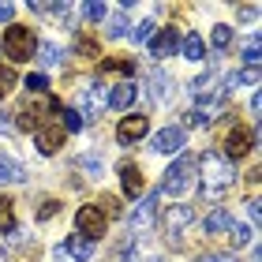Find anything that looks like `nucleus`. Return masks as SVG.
<instances>
[{
	"label": "nucleus",
	"instance_id": "1",
	"mask_svg": "<svg viewBox=\"0 0 262 262\" xmlns=\"http://www.w3.org/2000/svg\"><path fill=\"white\" fill-rule=\"evenodd\" d=\"M199 165H195V158H176L172 165H169V172H165V180H161V187H158V195L154 199H180V195H187L195 187V180H199Z\"/></svg>",
	"mask_w": 262,
	"mask_h": 262
},
{
	"label": "nucleus",
	"instance_id": "2",
	"mask_svg": "<svg viewBox=\"0 0 262 262\" xmlns=\"http://www.w3.org/2000/svg\"><path fill=\"white\" fill-rule=\"evenodd\" d=\"M195 165H199V172H202V184H206V191H225V187L236 180V165L225 158V154H217V150L202 154Z\"/></svg>",
	"mask_w": 262,
	"mask_h": 262
},
{
	"label": "nucleus",
	"instance_id": "3",
	"mask_svg": "<svg viewBox=\"0 0 262 262\" xmlns=\"http://www.w3.org/2000/svg\"><path fill=\"white\" fill-rule=\"evenodd\" d=\"M0 49L8 53V60L27 64L30 56H34V49H38V38H34L30 27H19V23H11L8 34H4V41H0Z\"/></svg>",
	"mask_w": 262,
	"mask_h": 262
},
{
	"label": "nucleus",
	"instance_id": "4",
	"mask_svg": "<svg viewBox=\"0 0 262 262\" xmlns=\"http://www.w3.org/2000/svg\"><path fill=\"white\" fill-rule=\"evenodd\" d=\"M105 109H109V86H105L101 79H94V82H86V86L79 90V116H82V124L86 120H94V116H101Z\"/></svg>",
	"mask_w": 262,
	"mask_h": 262
},
{
	"label": "nucleus",
	"instance_id": "5",
	"mask_svg": "<svg viewBox=\"0 0 262 262\" xmlns=\"http://www.w3.org/2000/svg\"><path fill=\"white\" fill-rule=\"evenodd\" d=\"M195 221V210L187 206V202H176V206L165 210V217H161V229H165V240H169L172 247H180L184 244V232H187V225Z\"/></svg>",
	"mask_w": 262,
	"mask_h": 262
},
{
	"label": "nucleus",
	"instance_id": "6",
	"mask_svg": "<svg viewBox=\"0 0 262 262\" xmlns=\"http://www.w3.org/2000/svg\"><path fill=\"white\" fill-rule=\"evenodd\" d=\"M75 229H79L82 240L98 244L101 236H105V229H109V213H105L101 206H79V213H75Z\"/></svg>",
	"mask_w": 262,
	"mask_h": 262
},
{
	"label": "nucleus",
	"instance_id": "7",
	"mask_svg": "<svg viewBox=\"0 0 262 262\" xmlns=\"http://www.w3.org/2000/svg\"><path fill=\"white\" fill-rule=\"evenodd\" d=\"M64 139H68V131L60 127V120H56V116H45V120L34 127V146H38L45 158H53V154L64 146Z\"/></svg>",
	"mask_w": 262,
	"mask_h": 262
},
{
	"label": "nucleus",
	"instance_id": "8",
	"mask_svg": "<svg viewBox=\"0 0 262 262\" xmlns=\"http://www.w3.org/2000/svg\"><path fill=\"white\" fill-rule=\"evenodd\" d=\"M251 142H255L251 127H232L229 135H225V158H229V161L247 158V154H251Z\"/></svg>",
	"mask_w": 262,
	"mask_h": 262
},
{
	"label": "nucleus",
	"instance_id": "9",
	"mask_svg": "<svg viewBox=\"0 0 262 262\" xmlns=\"http://www.w3.org/2000/svg\"><path fill=\"white\" fill-rule=\"evenodd\" d=\"M146 127H150V116H142V113H131V116H124V120L116 124V139H120L124 146H131V142L146 139Z\"/></svg>",
	"mask_w": 262,
	"mask_h": 262
},
{
	"label": "nucleus",
	"instance_id": "10",
	"mask_svg": "<svg viewBox=\"0 0 262 262\" xmlns=\"http://www.w3.org/2000/svg\"><path fill=\"white\" fill-rule=\"evenodd\" d=\"M184 146H187V131L176 127V124H169L165 131L154 135V150H158V154H180Z\"/></svg>",
	"mask_w": 262,
	"mask_h": 262
},
{
	"label": "nucleus",
	"instance_id": "11",
	"mask_svg": "<svg viewBox=\"0 0 262 262\" xmlns=\"http://www.w3.org/2000/svg\"><path fill=\"white\" fill-rule=\"evenodd\" d=\"M176 45H180V34H176V27H161V30L150 38V56L165 60V56L176 53Z\"/></svg>",
	"mask_w": 262,
	"mask_h": 262
},
{
	"label": "nucleus",
	"instance_id": "12",
	"mask_svg": "<svg viewBox=\"0 0 262 262\" xmlns=\"http://www.w3.org/2000/svg\"><path fill=\"white\" fill-rule=\"evenodd\" d=\"M135 98H139V86L131 79H124V82H116V86L109 90V109H131Z\"/></svg>",
	"mask_w": 262,
	"mask_h": 262
},
{
	"label": "nucleus",
	"instance_id": "13",
	"mask_svg": "<svg viewBox=\"0 0 262 262\" xmlns=\"http://www.w3.org/2000/svg\"><path fill=\"white\" fill-rule=\"evenodd\" d=\"M23 180H27V169H23L15 158L0 154V184H23Z\"/></svg>",
	"mask_w": 262,
	"mask_h": 262
},
{
	"label": "nucleus",
	"instance_id": "14",
	"mask_svg": "<svg viewBox=\"0 0 262 262\" xmlns=\"http://www.w3.org/2000/svg\"><path fill=\"white\" fill-rule=\"evenodd\" d=\"M229 225H232V213L225 210V206H213L206 213V236H217V232H229Z\"/></svg>",
	"mask_w": 262,
	"mask_h": 262
},
{
	"label": "nucleus",
	"instance_id": "15",
	"mask_svg": "<svg viewBox=\"0 0 262 262\" xmlns=\"http://www.w3.org/2000/svg\"><path fill=\"white\" fill-rule=\"evenodd\" d=\"M120 184H124V195L127 199H139L142 195V172L135 169V165H124V169H120Z\"/></svg>",
	"mask_w": 262,
	"mask_h": 262
},
{
	"label": "nucleus",
	"instance_id": "16",
	"mask_svg": "<svg viewBox=\"0 0 262 262\" xmlns=\"http://www.w3.org/2000/svg\"><path fill=\"white\" fill-rule=\"evenodd\" d=\"M154 202H158V199L150 195L142 206H135V213H131V229H135V232H142V229H150V225H154V213H158V210H154Z\"/></svg>",
	"mask_w": 262,
	"mask_h": 262
},
{
	"label": "nucleus",
	"instance_id": "17",
	"mask_svg": "<svg viewBox=\"0 0 262 262\" xmlns=\"http://www.w3.org/2000/svg\"><path fill=\"white\" fill-rule=\"evenodd\" d=\"M64 251L75 258V262H86L90 255H94V244L90 240H82V236L75 232V236H68V244H64Z\"/></svg>",
	"mask_w": 262,
	"mask_h": 262
},
{
	"label": "nucleus",
	"instance_id": "18",
	"mask_svg": "<svg viewBox=\"0 0 262 262\" xmlns=\"http://www.w3.org/2000/svg\"><path fill=\"white\" fill-rule=\"evenodd\" d=\"M34 53H38V60L45 64V68H53V64H60V45H53V41H38V49H34Z\"/></svg>",
	"mask_w": 262,
	"mask_h": 262
},
{
	"label": "nucleus",
	"instance_id": "19",
	"mask_svg": "<svg viewBox=\"0 0 262 262\" xmlns=\"http://www.w3.org/2000/svg\"><path fill=\"white\" fill-rule=\"evenodd\" d=\"M0 232H15V202L11 199H0Z\"/></svg>",
	"mask_w": 262,
	"mask_h": 262
},
{
	"label": "nucleus",
	"instance_id": "20",
	"mask_svg": "<svg viewBox=\"0 0 262 262\" xmlns=\"http://www.w3.org/2000/svg\"><path fill=\"white\" fill-rule=\"evenodd\" d=\"M127 34H131L139 45H150V38L158 34V23H154V19H142V23H135V30H127Z\"/></svg>",
	"mask_w": 262,
	"mask_h": 262
},
{
	"label": "nucleus",
	"instance_id": "21",
	"mask_svg": "<svg viewBox=\"0 0 262 262\" xmlns=\"http://www.w3.org/2000/svg\"><path fill=\"white\" fill-rule=\"evenodd\" d=\"M56 120H60V127L68 131V135H75V131H82V116L75 109H60L56 113Z\"/></svg>",
	"mask_w": 262,
	"mask_h": 262
},
{
	"label": "nucleus",
	"instance_id": "22",
	"mask_svg": "<svg viewBox=\"0 0 262 262\" xmlns=\"http://www.w3.org/2000/svg\"><path fill=\"white\" fill-rule=\"evenodd\" d=\"M184 56L187 60H202V56H206V45H202L199 34H187L184 38Z\"/></svg>",
	"mask_w": 262,
	"mask_h": 262
},
{
	"label": "nucleus",
	"instance_id": "23",
	"mask_svg": "<svg viewBox=\"0 0 262 262\" xmlns=\"http://www.w3.org/2000/svg\"><path fill=\"white\" fill-rule=\"evenodd\" d=\"M251 229H247V225H240V221H232L229 225V240H232V247H247V244H251Z\"/></svg>",
	"mask_w": 262,
	"mask_h": 262
},
{
	"label": "nucleus",
	"instance_id": "24",
	"mask_svg": "<svg viewBox=\"0 0 262 262\" xmlns=\"http://www.w3.org/2000/svg\"><path fill=\"white\" fill-rule=\"evenodd\" d=\"M15 86H19V75H15V71H11L8 64H0V101H4Z\"/></svg>",
	"mask_w": 262,
	"mask_h": 262
},
{
	"label": "nucleus",
	"instance_id": "25",
	"mask_svg": "<svg viewBox=\"0 0 262 262\" xmlns=\"http://www.w3.org/2000/svg\"><path fill=\"white\" fill-rule=\"evenodd\" d=\"M229 86H258V68H244L236 75H229Z\"/></svg>",
	"mask_w": 262,
	"mask_h": 262
},
{
	"label": "nucleus",
	"instance_id": "26",
	"mask_svg": "<svg viewBox=\"0 0 262 262\" xmlns=\"http://www.w3.org/2000/svg\"><path fill=\"white\" fill-rule=\"evenodd\" d=\"M210 41H213V49H229L232 45V27H225V23H217L210 34Z\"/></svg>",
	"mask_w": 262,
	"mask_h": 262
},
{
	"label": "nucleus",
	"instance_id": "27",
	"mask_svg": "<svg viewBox=\"0 0 262 262\" xmlns=\"http://www.w3.org/2000/svg\"><path fill=\"white\" fill-rule=\"evenodd\" d=\"M23 86H27V94H34V98H41V94H49V79L34 71V75H27V82H23Z\"/></svg>",
	"mask_w": 262,
	"mask_h": 262
},
{
	"label": "nucleus",
	"instance_id": "28",
	"mask_svg": "<svg viewBox=\"0 0 262 262\" xmlns=\"http://www.w3.org/2000/svg\"><path fill=\"white\" fill-rule=\"evenodd\" d=\"M244 60H247V68H258V34H251L244 41Z\"/></svg>",
	"mask_w": 262,
	"mask_h": 262
},
{
	"label": "nucleus",
	"instance_id": "29",
	"mask_svg": "<svg viewBox=\"0 0 262 262\" xmlns=\"http://www.w3.org/2000/svg\"><path fill=\"white\" fill-rule=\"evenodd\" d=\"M82 15H86L90 23H101L105 15H109V8H105L101 0H94V4H82Z\"/></svg>",
	"mask_w": 262,
	"mask_h": 262
},
{
	"label": "nucleus",
	"instance_id": "30",
	"mask_svg": "<svg viewBox=\"0 0 262 262\" xmlns=\"http://www.w3.org/2000/svg\"><path fill=\"white\" fill-rule=\"evenodd\" d=\"M109 38H127V19L116 11L113 15V23H109Z\"/></svg>",
	"mask_w": 262,
	"mask_h": 262
},
{
	"label": "nucleus",
	"instance_id": "31",
	"mask_svg": "<svg viewBox=\"0 0 262 262\" xmlns=\"http://www.w3.org/2000/svg\"><path fill=\"white\" fill-rule=\"evenodd\" d=\"M101 71H120V75H131V71H135V64H131V60H105Z\"/></svg>",
	"mask_w": 262,
	"mask_h": 262
},
{
	"label": "nucleus",
	"instance_id": "32",
	"mask_svg": "<svg viewBox=\"0 0 262 262\" xmlns=\"http://www.w3.org/2000/svg\"><path fill=\"white\" fill-rule=\"evenodd\" d=\"M184 124H187V127H202V124H210V113H202V109H191V113L184 116Z\"/></svg>",
	"mask_w": 262,
	"mask_h": 262
},
{
	"label": "nucleus",
	"instance_id": "33",
	"mask_svg": "<svg viewBox=\"0 0 262 262\" xmlns=\"http://www.w3.org/2000/svg\"><path fill=\"white\" fill-rule=\"evenodd\" d=\"M75 53H82V56H98V41H94V38H79V41H75Z\"/></svg>",
	"mask_w": 262,
	"mask_h": 262
},
{
	"label": "nucleus",
	"instance_id": "34",
	"mask_svg": "<svg viewBox=\"0 0 262 262\" xmlns=\"http://www.w3.org/2000/svg\"><path fill=\"white\" fill-rule=\"evenodd\" d=\"M53 213H60V202H56V199H45V202H41V210H38V217H41V221H49Z\"/></svg>",
	"mask_w": 262,
	"mask_h": 262
},
{
	"label": "nucleus",
	"instance_id": "35",
	"mask_svg": "<svg viewBox=\"0 0 262 262\" xmlns=\"http://www.w3.org/2000/svg\"><path fill=\"white\" fill-rule=\"evenodd\" d=\"M11 19H15V4L0 0V23H8V27H11Z\"/></svg>",
	"mask_w": 262,
	"mask_h": 262
},
{
	"label": "nucleus",
	"instance_id": "36",
	"mask_svg": "<svg viewBox=\"0 0 262 262\" xmlns=\"http://www.w3.org/2000/svg\"><path fill=\"white\" fill-rule=\"evenodd\" d=\"M247 213H251V221L258 225V217H262V206H258V199H247Z\"/></svg>",
	"mask_w": 262,
	"mask_h": 262
},
{
	"label": "nucleus",
	"instance_id": "37",
	"mask_svg": "<svg viewBox=\"0 0 262 262\" xmlns=\"http://www.w3.org/2000/svg\"><path fill=\"white\" fill-rule=\"evenodd\" d=\"M120 262H139V251H135V244H127V247H124V258H120Z\"/></svg>",
	"mask_w": 262,
	"mask_h": 262
},
{
	"label": "nucleus",
	"instance_id": "38",
	"mask_svg": "<svg viewBox=\"0 0 262 262\" xmlns=\"http://www.w3.org/2000/svg\"><path fill=\"white\" fill-rule=\"evenodd\" d=\"M53 258H56V262H68V251H64V244H60V247L53 251Z\"/></svg>",
	"mask_w": 262,
	"mask_h": 262
},
{
	"label": "nucleus",
	"instance_id": "39",
	"mask_svg": "<svg viewBox=\"0 0 262 262\" xmlns=\"http://www.w3.org/2000/svg\"><path fill=\"white\" fill-rule=\"evenodd\" d=\"M0 131H11V120H8V113H0Z\"/></svg>",
	"mask_w": 262,
	"mask_h": 262
},
{
	"label": "nucleus",
	"instance_id": "40",
	"mask_svg": "<svg viewBox=\"0 0 262 262\" xmlns=\"http://www.w3.org/2000/svg\"><path fill=\"white\" fill-rule=\"evenodd\" d=\"M199 262H217V258H213V255H206V258H199Z\"/></svg>",
	"mask_w": 262,
	"mask_h": 262
},
{
	"label": "nucleus",
	"instance_id": "41",
	"mask_svg": "<svg viewBox=\"0 0 262 262\" xmlns=\"http://www.w3.org/2000/svg\"><path fill=\"white\" fill-rule=\"evenodd\" d=\"M217 262H236V258H217Z\"/></svg>",
	"mask_w": 262,
	"mask_h": 262
},
{
	"label": "nucleus",
	"instance_id": "42",
	"mask_svg": "<svg viewBox=\"0 0 262 262\" xmlns=\"http://www.w3.org/2000/svg\"><path fill=\"white\" fill-rule=\"evenodd\" d=\"M154 262H165V258H154Z\"/></svg>",
	"mask_w": 262,
	"mask_h": 262
}]
</instances>
